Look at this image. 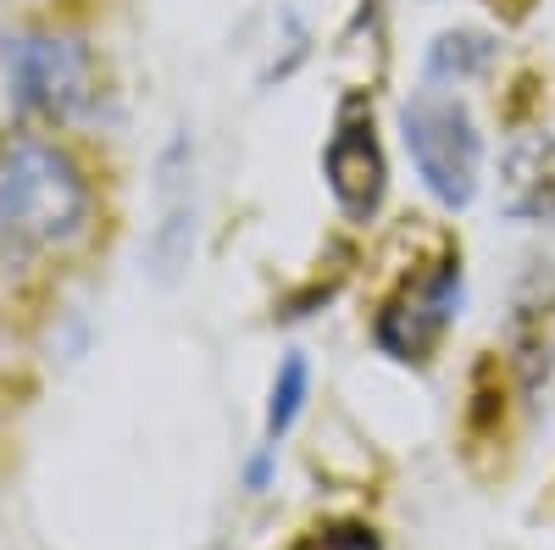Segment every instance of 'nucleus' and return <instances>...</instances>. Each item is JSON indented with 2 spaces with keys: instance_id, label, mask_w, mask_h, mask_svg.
<instances>
[{
  "instance_id": "obj_1",
  "label": "nucleus",
  "mask_w": 555,
  "mask_h": 550,
  "mask_svg": "<svg viewBox=\"0 0 555 550\" xmlns=\"http://www.w3.org/2000/svg\"><path fill=\"white\" fill-rule=\"evenodd\" d=\"M405 128V151L423 172V183L444 201V206H467L478 195V172H483V140L467 117V106L428 89L400 112Z\"/></svg>"
},
{
  "instance_id": "obj_3",
  "label": "nucleus",
  "mask_w": 555,
  "mask_h": 550,
  "mask_svg": "<svg viewBox=\"0 0 555 550\" xmlns=\"http://www.w3.org/2000/svg\"><path fill=\"white\" fill-rule=\"evenodd\" d=\"M322 172H328V190L350 217H373L384 201V156L373 140V117H361L356 106H345L328 156H322Z\"/></svg>"
},
{
  "instance_id": "obj_6",
  "label": "nucleus",
  "mask_w": 555,
  "mask_h": 550,
  "mask_svg": "<svg viewBox=\"0 0 555 550\" xmlns=\"http://www.w3.org/2000/svg\"><path fill=\"white\" fill-rule=\"evenodd\" d=\"M295 550H384L373 528H361V523H334V528H317L306 534Z\"/></svg>"
},
{
  "instance_id": "obj_5",
  "label": "nucleus",
  "mask_w": 555,
  "mask_h": 550,
  "mask_svg": "<svg viewBox=\"0 0 555 550\" xmlns=\"http://www.w3.org/2000/svg\"><path fill=\"white\" fill-rule=\"evenodd\" d=\"M522 156L533 162V178H528V172H512V183H517V190H528V183H533V195H522L512 212H517V217H555V140L528 145ZM517 190H512V195H517Z\"/></svg>"
},
{
  "instance_id": "obj_4",
  "label": "nucleus",
  "mask_w": 555,
  "mask_h": 550,
  "mask_svg": "<svg viewBox=\"0 0 555 550\" xmlns=\"http://www.w3.org/2000/svg\"><path fill=\"white\" fill-rule=\"evenodd\" d=\"M306 395H311V367H306V356H289L278 367V384H272V400H267V445H278L295 429Z\"/></svg>"
},
{
  "instance_id": "obj_2",
  "label": "nucleus",
  "mask_w": 555,
  "mask_h": 550,
  "mask_svg": "<svg viewBox=\"0 0 555 550\" xmlns=\"http://www.w3.org/2000/svg\"><path fill=\"white\" fill-rule=\"evenodd\" d=\"M455 300H461V267L444 261L428 284H416L411 300H400V306H389V311L378 317V345H384L395 361H423V356L439 345V334L450 329Z\"/></svg>"
}]
</instances>
